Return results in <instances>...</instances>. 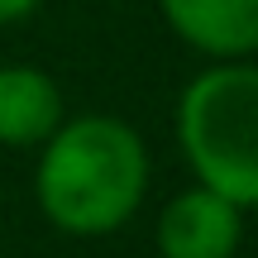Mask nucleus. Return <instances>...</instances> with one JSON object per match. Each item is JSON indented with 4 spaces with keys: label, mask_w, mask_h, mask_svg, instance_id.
Masks as SVG:
<instances>
[{
    "label": "nucleus",
    "mask_w": 258,
    "mask_h": 258,
    "mask_svg": "<svg viewBox=\"0 0 258 258\" xmlns=\"http://www.w3.org/2000/svg\"><path fill=\"white\" fill-rule=\"evenodd\" d=\"M34 191L62 234H115L148 191V148L134 124L115 115L62 120L43 139Z\"/></svg>",
    "instance_id": "1"
},
{
    "label": "nucleus",
    "mask_w": 258,
    "mask_h": 258,
    "mask_svg": "<svg viewBox=\"0 0 258 258\" xmlns=\"http://www.w3.org/2000/svg\"><path fill=\"white\" fill-rule=\"evenodd\" d=\"M177 139L196 172V186L215 196L258 206V67L220 62L182 91Z\"/></svg>",
    "instance_id": "2"
},
{
    "label": "nucleus",
    "mask_w": 258,
    "mask_h": 258,
    "mask_svg": "<svg viewBox=\"0 0 258 258\" xmlns=\"http://www.w3.org/2000/svg\"><path fill=\"white\" fill-rule=\"evenodd\" d=\"M239 206L215 196L211 186L172 196L158 215V253L163 258H234L244 239Z\"/></svg>",
    "instance_id": "3"
},
{
    "label": "nucleus",
    "mask_w": 258,
    "mask_h": 258,
    "mask_svg": "<svg viewBox=\"0 0 258 258\" xmlns=\"http://www.w3.org/2000/svg\"><path fill=\"white\" fill-rule=\"evenodd\" d=\"M163 19L196 53L239 62L258 53V0H158Z\"/></svg>",
    "instance_id": "4"
},
{
    "label": "nucleus",
    "mask_w": 258,
    "mask_h": 258,
    "mask_svg": "<svg viewBox=\"0 0 258 258\" xmlns=\"http://www.w3.org/2000/svg\"><path fill=\"white\" fill-rule=\"evenodd\" d=\"M57 124H62V91L53 77L29 62L0 67V144L38 148Z\"/></svg>",
    "instance_id": "5"
},
{
    "label": "nucleus",
    "mask_w": 258,
    "mask_h": 258,
    "mask_svg": "<svg viewBox=\"0 0 258 258\" xmlns=\"http://www.w3.org/2000/svg\"><path fill=\"white\" fill-rule=\"evenodd\" d=\"M34 5L38 0H0V24H15V19L34 15Z\"/></svg>",
    "instance_id": "6"
}]
</instances>
